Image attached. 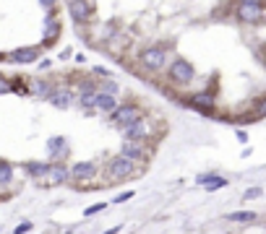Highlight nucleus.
<instances>
[{
  "label": "nucleus",
  "mask_w": 266,
  "mask_h": 234,
  "mask_svg": "<svg viewBox=\"0 0 266 234\" xmlns=\"http://www.w3.org/2000/svg\"><path fill=\"white\" fill-rule=\"evenodd\" d=\"M102 175H107V177H102L105 185H115V182H120V179H128V177L139 175V161H133L131 156H125V154H117L113 159H107Z\"/></svg>",
  "instance_id": "nucleus-1"
},
{
  "label": "nucleus",
  "mask_w": 266,
  "mask_h": 234,
  "mask_svg": "<svg viewBox=\"0 0 266 234\" xmlns=\"http://www.w3.org/2000/svg\"><path fill=\"white\" fill-rule=\"evenodd\" d=\"M154 133H159L157 128H154V120L149 115H141L136 117L133 122H128L123 128V138H131V141H152Z\"/></svg>",
  "instance_id": "nucleus-2"
},
{
  "label": "nucleus",
  "mask_w": 266,
  "mask_h": 234,
  "mask_svg": "<svg viewBox=\"0 0 266 234\" xmlns=\"http://www.w3.org/2000/svg\"><path fill=\"white\" fill-rule=\"evenodd\" d=\"M146 110L141 107V102H136V99H131V102H125V104H117L113 112H110V122L115 125V128H125L128 122H133L136 117H141Z\"/></svg>",
  "instance_id": "nucleus-3"
},
{
  "label": "nucleus",
  "mask_w": 266,
  "mask_h": 234,
  "mask_svg": "<svg viewBox=\"0 0 266 234\" xmlns=\"http://www.w3.org/2000/svg\"><path fill=\"white\" fill-rule=\"evenodd\" d=\"M167 78H170L175 86H188L190 81L196 78L193 62H188L186 58H175V60H170V65H167Z\"/></svg>",
  "instance_id": "nucleus-4"
},
{
  "label": "nucleus",
  "mask_w": 266,
  "mask_h": 234,
  "mask_svg": "<svg viewBox=\"0 0 266 234\" xmlns=\"http://www.w3.org/2000/svg\"><path fill=\"white\" fill-rule=\"evenodd\" d=\"M186 107L196 110L198 115H212L217 110V91L212 88H201V91H193L190 96H186Z\"/></svg>",
  "instance_id": "nucleus-5"
},
{
  "label": "nucleus",
  "mask_w": 266,
  "mask_h": 234,
  "mask_svg": "<svg viewBox=\"0 0 266 234\" xmlns=\"http://www.w3.org/2000/svg\"><path fill=\"white\" fill-rule=\"evenodd\" d=\"M167 47H162V44H154V47H146L141 52V65L146 70H152V73H162L164 68H167Z\"/></svg>",
  "instance_id": "nucleus-6"
},
{
  "label": "nucleus",
  "mask_w": 266,
  "mask_h": 234,
  "mask_svg": "<svg viewBox=\"0 0 266 234\" xmlns=\"http://www.w3.org/2000/svg\"><path fill=\"white\" fill-rule=\"evenodd\" d=\"M235 19L245 26H256L266 19V5L264 3H237Z\"/></svg>",
  "instance_id": "nucleus-7"
},
{
  "label": "nucleus",
  "mask_w": 266,
  "mask_h": 234,
  "mask_svg": "<svg viewBox=\"0 0 266 234\" xmlns=\"http://www.w3.org/2000/svg\"><path fill=\"white\" fill-rule=\"evenodd\" d=\"M152 151H154V146H152L149 141H131V138H125L120 154L131 156L133 161H149L152 159Z\"/></svg>",
  "instance_id": "nucleus-8"
},
{
  "label": "nucleus",
  "mask_w": 266,
  "mask_h": 234,
  "mask_svg": "<svg viewBox=\"0 0 266 234\" xmlns=\"http://www.w3.org/2000/svg\"><path fill=\"white\" fill-rule=\"evenodd\" d=\"M68 13L78 26H86L94 19V5H91L89 0H68Z\"/></svg>",
  "instance_id": "nucleus-9"
},
{
  "label": "nucleus",
  "mask_w": 266,
  "mask_h": 234,
  "mask_svg": "<svg viewBox=\"0 0 266 234\" xmlns=\"http://www.w3.org/2000/svg\"><path fill=\"white\" fill-rule=\"evenodd\" d=\"M68 179H71V172L66 169V164H60V161H50L47 175H44L42 179H37V182L44 185V187H58L63 182H68Z\"/></svg>",
  "instance_id": "nucleus-10"
},
{
  "label": "nucleus",
  "mask_w": 266,
  "mask_h": 234,
  "mask_svg": "<svg viewBox=\"0 0 266 234\" xmlns=\"http://www.w3.org/2000/svg\"><path fill=\"white\" fill-rule=\"evenodd\" d=\"M71 182L73 185H84V182H89V179H94L97 175H99V169H97V164L94 161H78V164H73L71 169Z\"/></svg>",
  "instance_id": "nucleus-11"
},
{
  "label": "nucleus",
  "mask_w": 266,
  "mask_h": 234,
  "mask_svg": "<svg viewBox=\"0 0 266 234\" xmlns=\"http://www.w3.org/2000/svg\"><path fill=\"white\" fill-rule=\"evenodd\" d=\"M47 151H50V159L52 161H60V159H66L68 156V143L63 136H55L47 141Z\"/></svg>",
  "instance_id": "nucleus-12"
},
{
  "label": "nucleus",
  "mask_w": 266,
  "mask_h": 234,
  "mask_svg": "<svg viewBox=\"0 0 266 234\" xmlns=\"http://www.w3.org/2000/svg\"><path fill=\"white\" fill-rule=\"evenodd\" d=\"M50 104L58 107V110H68L73 104V91H68V88H55L50 94Z\"/></svg>",
  "instance_id": "nucleus-13"
},
{
  "label": "nucleus",
  "mask_w": 266,
  "mask_h": 234,
  "mask_svg": "<svg viewBox=\"0 0 266 234\" xmlns=\"http://www.w3.org/2000/svg\"><path fill=\"white\" fill-rule=\"evenodd\" d=\"M94 107H97L99 112H107V115H110V112H113L115 107H117V96H115V94H107V91H99V88H97Z\"/></svg>",
  "instance_id": "nucleus-14"
},
{
  "label": "nucleus",
  "mask_w": 266,
  "mask_h": 234,
  "mask_svg": "<svg viewBox=\"0 0 266 234\" xmlns=\"http://www.w3.org/2000/svg\"><path fill=\"white\" fill-rule=\"evenodd\" d=\"M60 31H63V24L55 19V16H50V19H47V31H44V42L42 44H47V47H50V44H55V42L60 39Z\"/></svg>",
  "instance_id": "nucleus-15"
},
{
  "label": "nucleus",
  "mask_w": 266,
  "mask_h": 234,
  "mask_svg": "<svg viewBox=\"0 0 266 234\" xmlns=\"http://www.w3.org/2000/svg\"><path fill=\"white\" fill-rule=\"evenodd\" d=\"M37 58H39V50L37 47H21V50H16L11 60L13 62H21V65H29V62H37Z\"/></svg>",
  "instance_id": "nucleus-16"
},
{
  "label": "nucleus",
  "mask_w": 266,
  "mask_h": 234,
  "mask_svg": "<svg viewBox=\"0 0 266 234\" xmlns=\"http://www.w3.org/2000/svg\"><path fill=\"white\" fill-rule=\"evenodd\" d=\"M29 91H34L39 99H50V94L55 91V86L50 84V81H44V78H37L29 84Z\"/></svg>",
  "instance_id": "nucleus-17"
},
{
  "label": "nucleus",
  "mask_w": 266,
  "mask_h": 234,
  "mask_svg": "<svg viewBox=\"0 0 266 234\" xmlns=\"http://www.w3.org/2000/svg\"><path fill=\"white\" fill-rule=\"evenodd\" d=\"M198 185H204L209 193L219 190V187H227V179L225 177H217V175H201L198 177Z\"/></svg>",
  "instance_id": "nucleus-18"
},
{
  "label": "nucleus",
  "mask_w": 266,
  "mask_h": 234,
  "mask_svg": "<svg viewBox=\"0 0 266 234\" xmlns=\"http://www.w3.org/2000/svg\"><path fill=\"white\" fill-rule=\"evenodd\" d=\"M256 219H259L256 211H232V213H227V221H232V224H253Z\"/></svg>",
  "instance_id": "nucleus-19"
},
{
  "label": "nucleus",
  "mask_w": 266,
  "mask_h": 234,
  "mask_svg": "<svg viewBox=\"0 0 266 234\" xmlns=\"http://www.w3.org/2000/svg\"><path fill=\"white\" fill-rule=\"evenodd\" d=\"M47 169H50V161H29V164H26V172H29L34 179H42L44 175H47Z\"/></svg>",
  "instance_id": "nucleus-20"
},
{
  "label": "nucleus",
  "mask_w": 266,
  "mask_h": 234,
  "mask_svg": "<svg viewBox=\"0 0 266 234\" xmlns=\"http://www.w3.org/2000/svg\"><path fill=\"white\" fill-rule=\"evenodd\" d=\"M13 182V167L8 161H0V187H8Z\"/></svg>",
  "instance_id": "nucleus-21"
},
{
  "label": "nucleus",
  "mask_w": 266,
  "mask_h": 234,
  "mask_svg": "<svg viewBox=\"0 0 266 234\" xmlns=\"http://www.w3.org/2000/svg\"><path fill=\"white\" fill-rule=\"evenodd\" d=\"M99 91H107V94H120V86H117V81H113V78H105V81H99Z\"/></svg>",
  "instance_id": "nucleus-22"
},
{
  "label": "nucleus",
  "mask_w": 266,
  "mask_h": 234,
  "mask_svg": "<svg viewBox=\"0 0 266 234\" xmlns=\"http://www.w3.org/2000/svg\"><path fill=\"white\" fill-rule=\"evenodd\" d=\"M11 91H13V94H29V84H26V81H21V78H13V81H11Z\"/></svg>",
  "instance_id": "nucleus-23"
},
{
  "label": "nucleus",
  "mask_w": 266,
  "mask_h": 234,
  "mask_svg": "<svg viewBox=\"0 0 266 234\" xmlns=\"http://www.w3.org/2000/svg\"><path fill=\"white\" fill-rule=\"evenodd\" d=\"M264 195V190H261V187H248V190H245V201H256V198H261Z\"/></svg>",
  "instance_id": "nucleus-24"
},
{
  "label": "nucleus",
  "mask_w": 266,
  "mask_h": 234,
  "mask_svg": "<svg viewBox=\"0 0 266 234\" xmlns=\"http://www.w3.org/2000/svg\"><path fill=\"white\" fill-rule=\"evenodd\" d=\"M107 208V203H94V205H89V208L84 211V216H94V213H102Z\"/></svg>",
  "instance_id": "nucleus-25"
},
{
  "label": "nucleus",
  "mask_w": 266,
  "mask_h": 234,
  "mask_svg": "<svg viewBox=\"0 0 266 234\" xmlns=\"http://www.w3.org/2000/svg\"><path fill=\"white\" fill-rule=\"evenodd\" d=\"M256 117H266V96L256 102Z\"/></svg>",
  "instance_id": "nucleus-26"
},
{
  "label": "nucleus",
  "mask_w": 266,
  "mask_h": 234,
  "mask_svg": "<svg viewBox=\"0 0 266 234\" xmlns=\"http://www.w3.org/2000/svg\"><path fill=\"white\" fill-rule=\"evenodd\" d=\"M8 91H11V81L0 76V94H8Z\"/></svg>",
  "instance_id": "nucleus-27"
},
{
  "label": "nucleus",
  "mask_w": 266,
  "mask_h": 234,
  "mask_svg": "<svg viewBox=\"0 0 266 234\" xmlns=\"http://www.w3.org/2000/svg\"><path fill=\"white\" fill-rule=\"evenodd\" d=\"M133 195H136L133 190H125L123 195H117V198H115V203H125V201H131V198H133Z\"/></svg>",
  "instance_id": "nucleus-28"
},
{
  "label": "nucleus",
  "mask_w": 266,
  "mask_h": 234,
  "mask_svg": "<svg viewBox=\"0 0 266 234\" xmlns=\"http://www.w3.org/2000/svg\"><path fill=\"white\" fill-rule=\"evenodd\" d=\"M94 76H99V78H107V76H110V70H107V68H102V65H97V68H94Z\"/></svg>",
  "instance_id": "nucleus-29"
},
{
  "label": "nucleus",
  "mask_w": 266,
  "mask_h": 234,
  "mask_svg": "<svg viewBox=\"0 0 266 234\" xmlns=\"http://www.w3.org/2000/svg\"><path fill=\"white\" fill-rule=\"evenodd\" d=\"M42 3V8H47V11H55V3H58V0H39Z\"/></svg>",
  "instance_id": "nucleus-30"
},
{
  "label": "nucleus",
  "mask_w": 266,
  "mask_h": 234,
  "mask_svg": "<svg viewBox=\"0 0 266 234\" xmlns=\"http://www.w3.org/2000/svg\"><path fill=\"white\" fill-rule=\"evenodd\" d=\"M32 229V224L29 221H24V224H18V227H16V234H21V232H29Z\"/></svg>",
  "instance_id": "nucleus-31"
},
{
  "label": "nucleus",
  "mask_w": 266,
  "mask_h": 234,
  "mask_svg": "<svg viewBox=\"0 0 266 234\" xmlns=\"http://www.w3.org/2000/svg\"><path fill=\"white\" fill-rule=\"evenodd\" d=\"M235 136H237V141H240V143H248V133H245V130H237Z\"/></svg>",
  "instance_id": "nucleus-32"
},
{
  "label": "nucleus",
  "mask_w": 266,
  "mask_h": 234,
  "mask_svg": "<svg viewBox=\"0 0 266 234\" xmlns=\"http://www.w3.org/2000/svg\"><path fill=\"white\" fill-rule=\"evenodd\" d=\"M237 3H264L266 5V0H237Z\"/></svg>",
  "instance_id": "nucleus-33"
},
{
  "label": "nucleus",
  "mask_w": 266,
  "mask_h": 234,
  "mask_svg": "<svg viewBox=\"0 0 266 234\" xmlns=\"http://www.w3.org/2000/svg\"><path fill=\"white\" fill-rule=\"evenodd\" d=\"M3 58H5V55H0V60H3Z\"/></svg>",
  "instance_id": "nucleus-34"
}]
</instances>
